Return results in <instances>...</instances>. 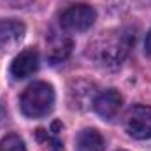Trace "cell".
Here are the masks:
<instances>
[{
  "mask_svg": "<svg viewBox=\"0 0 151 151\" xmlns=\"http://www.w3.org/2000/svg\"><path fill=\"white\" fill-rule=\"evenodd\" d=\"M134 46V34L130 30L106 32L88 46V56L102 69L119 67Z\"/></svg>",
  "mask_w": 151,
  "mask_h": 151,
  "instance_id": "cell-1",
  "label": "cell"
},
{
  "mask_svg": "<svg viewBox=\"0 0 151 151\" xmlns=\"http://www.w3.org/2000/svg\"><path fill=\"white\" fill-rule=\"evenodd\" d=\"M19 106L25 116L42 118L53 111L55 107V90L51 84L44 81H35L23 91L19 99Z\"/></svg>",
  "mask_w": 151,
  "mask_h": 151,
  "instance_id": "cell-2",
  "label": "cell"
},
{
  "mask_svg": "<svg viewBox=\"0 0 151 151\" xmlns=\"http://www.w3.org/2000/svg\"><path fill=\"white\" fill-rule=\"evenodd\" d=\"M97 19V12L91 5L86 4H76L67 7L60 14V27L65 32H86Z\"/></svg>",
  "mask_w": 151,
  "mask_h": 151,
  "instance_id": "cell-3",
  "label": "cell"
},
{
  "mask_svg": "<svg viewBox=\"0 0 151 151\" xmlns=\"http://www.w3.org/2000/svg\"><path fill=\"white\" fill-rule=\"evenodd\" d=\"M127 132L134 139H150L151 137V107L150 106H135L130 109L125 119Z\"/></svg>",
  "mask_w": 151,
  "mask_h": 151,
  "instance_id": "cell-4",
  "label": "cell"
},
{
  "mask_svg": "<svg viewBox=\"0 0 151 151\" xmlns=\"http://www.w3.org/2000/svg\"><path fill=\"white\" fill-rule=\"evenodd\" d=\"M25 25L18 19H0V51L14 49L25 37Z\"/></svg>",
  "mask_w": 151,
  "mask_h": 151,
  "instance_id": "cell-5",
  "label": "cell"
},
{
  "mask_svg": "<svg viewBox=\"0 0 151 151\" xmlns=\"http://www.w3.org/2000/svg\"><path fill=\"white\" fill-rule=\"evenodd\" d=\"M121 104H123V97L116 90H106V91L99 93L93 100L95 113L104 119H113L119 113Z\"/></svg>",
  "mask_w": 151,
  "mask_h": 151,
  "instance_id": "cell-6",
  "label": "cell"
},
{
  "mask_svg": "<svg viewBox=\"0 0 151 151\" xmlns=\"http://www.w3.org/2000/svg\"><path fill=\"white\" fill-rule=\"evenodd\" d=\"M37 69H39V53L37 49L30 47V49L21 51L14 58V62L11 65V74L16 79H25V77L32 76L34 72H37Z\"/></svg>",
  "mask_w": 151,
  "mask_h": 151,
  "instance_id": "cell-7",
  "label": "cell"
},
{
  "mask_svg": "<svg viewBox=\"0 0 151 151\" xmlns=\"http://www.w3.org/2000/svg\"><path fill=\"white\" fill-rule=\"evenodd\" d=\"M72 47H74V42L70 37H65V35H56V37H51L47 42V60L49 63H62L69 58V55L72 53Z\"/></svg>",
  "mask_w": 151,
  "mask_h": 151,
  "instance_id": "cell-8",
  "label": "cell"
},
{
  "mask_svg": "<svg viewBox=\"0 0 151 151\" xmlns=\"http://www.w3.org/2000/svg\"><path fill=\"white\" fill-rule=\"evenodd\" d=\"M104 137L95 128H84L79 132L76 141V151H102Z\"/></svg>",
  "mask_w": 151,
  "mask_h": 151,
  "instance_id": "cell-9",
  "label": "cell"
},
{
  "mask_svg": "<svg viewBox=\"0 0 151 151\" xmlns=\"http://www.w3.org/2000/svg\"><path fill=\"white\" fill-rule=\"evenodd\" d=\"M35 137H37L39 144H40L44 150H47V151H63V144L56 139V135H51V134H47V132L42 130V128L37 130Z\"/></svg>",
  "mask_w": 151,
  "mask_h": 151,
  "instance_id": "cell-10",
  "label": "cell"
},
{
  "mask_svg": "<svg viewBox=\"0 0 151 151\" xmlns=\"http://www.w3.org/2000/svg\"><path fill=\"white\" fill-rule=\"evenodd\" d=\"M0 151H27V150H25L23 141H21L18 135L11 134V135H5V137L2 139V142H0Z\"/></svg>",
  "mask_w": 151,
  "mask_h": 151,
  "instance_id": "cell-11",
  "label": "cell"
},
{
  "mask_svg": "<svg viewBox=\"0 0 151 151\" xmlns=\"http://www.w3.org/2000/svg\"><path fill=\"white\" fill-rule=\"evenodd\" d=\"M146 53L151 56V30L148 32V35H146Z\"/></svg>",
  "mask_w": 151,
  "mask_h": 151,
  "instance_id": "cell-12",
  "label": "cell"
},
{
  "mask_svg": "<svg viewBox=\"0 0 151 151\" xmlns=\"http://www.w3.org/2000/svg\"><path fill=\"white\" fill-rule=\"evenodd\" d=\"M19 2H28V0H19Z\"/></svg>",
  "mask_w": 151,
  "mask_h": 151,
  "instance_id": "cell-13",
  "label": "cell"
}]
</instances>
